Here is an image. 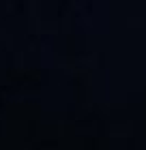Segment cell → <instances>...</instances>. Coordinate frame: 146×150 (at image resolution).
<instances>
[]
</instances>
